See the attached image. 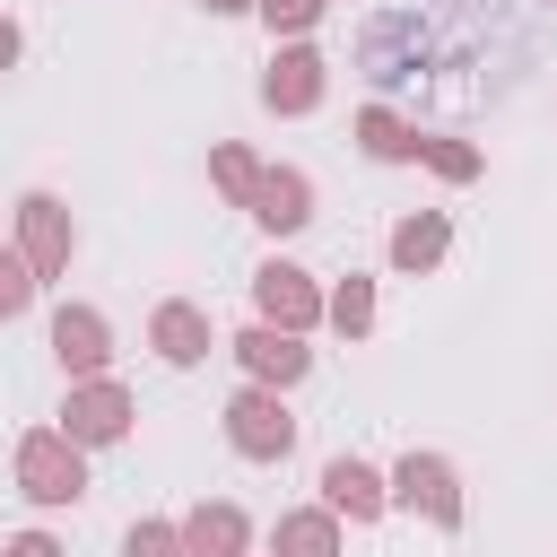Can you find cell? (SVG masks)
<instances>
[{
    "label": "cell",
    "instance_id": "1",
    "mask_svg": "<svg viewBox=\"0 0 557 557\" xmlns=\"http://www.w3.org/2000/svg\"><path fill=\"white\" fill-rule=\"evenodd\" d=\"M17 470H26V487H35L44 505H70V496H78V453H61L52 435H35V444L17 453Z\"/></svg>",
    "mask_w": 557,
    "mask_h": 557
},
{
    "label": "cell",
    "instance_id": "2",
    "mask_svg": "<svg viewBox=\"0 0 557 557\" xmlns=\"http://www.w3.org/2000/svg\"><path fill=\"white\" fill-rule=\"evenodd\" d=\"M235 444L244 453H287V409H270L261 392H244L235 400Z\"/></svg>",
    "mask_w": 557,
    "mask_h": 557
},
{
    "label": "cell",
    "instance_id": "3",
    "mask_svg": "<svg viewBox=\"0 0 557 557\" xmlns=\"http://www.w3.org/2000/svg\"><path fill=\"white\" fill-rule=\"evenodd\" d=\"M400 496H409V505H426L435 522H461V505H453V479H444V461H418V453H409V461H400Z\"/></svg>",
    "mask_w": 557,
    "mask_h": 557
},
{
    "label": "cell",
    "instance_id": "4",
    "mask_svg": "<svg viewBox=\"0 0 557 557\" xmlns=\"http://www.w3.org/2000/svg\"><path fill=\"white\" fill-rule=\"evenodd\" d=\"M235 348L252 357V374H278V383H296V374H305V348H296L287 331H244Z\"/></svg>",
    "mask_w": 557,
    "mask_h": 557
},
{
    "label": "cell",
    "instance_id": "5",
    "mask_svg": "<svg viewBox=\"0 0 557 557\" xmlns=\"http://www.w3.org/2000/svg\"><path fill=\"white\" fill-rule=\"evenodd\" d=\"M331 505H348V513H374L383 505V487H374V470H357V461H331Z\"/></svg>",
    "mask_w": 557,
    "mask_h": 557
},
{
    "label": "cell",
    "instance_id": "6",
    "mask_svg": "<svg viewBox=\"0 0 557 557\" xmlns=\"http://www.w3.org/2000/svg\"><path fill=\"white\" fill-rule=\"evenodd\" d=\"M313 70H322L313 52H287V61L270 70V104H313Z\"/></svg>",
    "mask_w": 557,
    "mask_h": 557
},
{
    "label": "cell",
    "instance_id": "7",
    "mask_svg": "<svg viewBox=\"0 0 557 557\" xmlns=\"http://www.w3.org/2000/svg\"><path fill=\"white\" fill-rule=\"evenodd\" d=\"M261 305H270L278 322H305V313H313V296H305L296 270H261Z\"/></svg>",
    "mask_w": 557,
    "mask_h": 557
},
{
    "label": "cell",
    "instance_id": "8",
    "mask_svg": "<svg viewBox=\"0 0 557 557\" xmlns=\"http://www.w3.org/2000/svg\"><path fill=\"white\" fill-rule=\"evenodd\" d=\"M70 435H122V392H87V400H70Z\"/></svg>",
    "mask_w": 557,
    "mask_h": 557
},
{
    "label": "cell",
    "instance_id": "9",
    "mask_svg": "<svg viewBox=\"0 0 557 557\" xmlns=\"http://www.w3.org/2000/svg\"><path fill=\"white\" fill-rule=\"evenodd\" d=\"M261 218H270V226H305V183H296V174H270V183H261Z\"/></svg>",
    "mask_w": 557,
    "mask_h": 557
},
{
    "label": "cell",
    "instance_id": "10",
    "mask_svg": "<svg viewBox=\"0 0 557 557\" xmlns=\"http://www.w3.org/2000/svg\"><path fill=\"white\" fill-rule=\"evenodd\" d=\"M52 339H61V357H70V366H96V357H104L96 313H61V331H52Z\"/></svg>",
    "mask_w": 557,
    "mask_h": 557
},
{
    "label": "cell",
    "instance_id": "11",
    "mask_svg": "<svg viewBox=\"0 0 557 557\" xmlns=\"http://www.w3.org/2000/svg\"><path fill=\"white\" fill-rule=\"evenodd\" d=\"M435 252H444V226H435V218H418V226L392 235V261H400V270H418V261H435Z\"/></svg>",
    "mask_w": 557,
    "mask_h": 557
},
{
    "label": "cell",
    "instance_id": "12",
    "mask_svg": "<svg viewBox=\"0 0 557 557\" xmlns=\"http://www.w3.org/2000/svg\"><path fill=\"white\" fill-rule=\"evenodd\" d=\"M26 235H35V261L52 270V261H61V209H52V200H26Z\"/></svg>",
    "mask_w": 557,
    "mask_h": 557
},
{
    "label": "cell",
    "instance_id": "13",
    "mask_svg": "<svg viewBox=\"0 0 557 557\" xmlns=\"http://www.w3.org/2000/svg\"><path fill=\"white\" fill-rule=\"evenodd\" d=\"M157 339H165V357H200V322H191L183 305H165V313H157Z\"/></svg>",
    "mask_w": 557,
    "mask_h": 557
},
{
    "label": "cell",
    "instance_id": "14",
    "mask_svg": "<svg viewBox=\"0 0 557 557\" xmlns=\"http://www.w3.org/2000/svg\"><path fill=\"white\" fill-rule=\"evenodd\" d=\"M366 148H374V157H409L418 139H409V131H400L392 113H366Z\"/></svg>",
    "mask_w": 557,
    "mask_h": 557
},
{
    "label": "cell",
    "instance_id": "15",
    "mask_svg": "<svg viewBox=\"0 0 557 557\" xmlns=\"http://www.w3.org/2000/svg\"><path fill=\"white\" fill-rule=\"evenodd\" d=\"M191 548H200V557H226V548H235V513H200V522H191Z\"/></svg>",
    "mask_w": 557,
    "mask_h": 557
},
{
    "label": "cell",
    "instance_id": "16",
    "mask_svg": "<svg viewBox=\"0 0 557 557\" xmlns=\"http://www.w3.org/2000/svg\"><path fill=\"white\" fill-rule=\"evenodd\" d=\"M278 540H287V557H331V531L322 522H287Z\"/></svg>",
    "mask_w": 557,
    "mask_h": 557
},
{
    "label": "cell",
    "instance_id": "17",
    "mask_svg": "<svg viewBox=\"0 0 557 557\" xmlns=\"http://www.w3.org/2000/svg\"><path fill=\"white\" fill-rule=\"evenodd\" d=\"M17 305H26V270H17V261H0V313H17Z\"/></svg>",
    "mask_w": 557,
    "mask_h": 557
},
{
    "label": "cell",
    "instance_id": "18",
    "mask_svg": "<svg viewBox=\"0 0 557 557\" xmlns=\"http://www.w3.org/2000/svg\"><path fill=\"white\" fill-rule=\"evenodd\" d=\"M313 17V0H270V26H305Z\"/></svg>",
    "mask_w": 557,
    "mask_h": 557
},
{
    "label": "cell",
    "instance_id": "19",
    "mask_svg": "<svg viewBox=\"0 0 557 557\" xmlns=\"http://www.w3.org/2000/svg\"><path fill=\"white\" fill-rule=\"evenodd\" d=\"M131 557H174V548H165V531H131Z\"/></svg>",
    "mask_w": 557,
    "mask_h": 557
},
{
    "label": "cell",
    "instance_id": "20",
    "mask_svg": "<svg viewBox=\"0 0 557 557\" xmlns=\"http://www.w3.org/2000/svg\"><path fill=\"white\" fill-rule=\"evenodd\" d=\"M9 557H61V548H52V540H17Z\"/></svg>",
    "mask_w": 557,
    "mask_h": 557
},
{
    "label": "cell",
    "instance_id": "21",
    "mask_svg": "<svg viewBox=\"0 0 557 557\" xmlns=\"http://www.w3.org/2000/svg\"><path fill=\"white\" fill-rule=\"evenodd\" d=\"M9 52H17V35H9V26H0V70H9Z\"/></svg>",
    "mask_w": 557,
    "mask_h": 557
},
{
    "label": "cell",
    "instance_id": "22",
    "mask_svg": "<svg viewBox=\"0 0 557 557\" xmlns=\"http://www.w3.org/2000/svg\"><path fill=\"white\" fill-rule=\"evenodd\" d=\"M209 9H244V0H209Z\"/></svg>",
    "mask_w": 557,
    "mask_h": 557
}]
</instances>
